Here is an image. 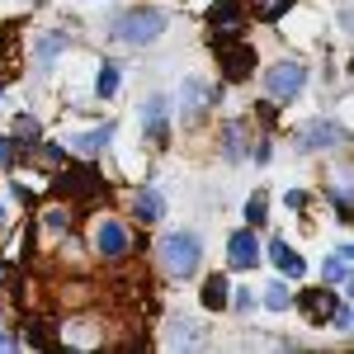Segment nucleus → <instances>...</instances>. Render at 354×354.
<instances>
[{
  "label": "nucleus",
  "instance_id": "32",
  "mask_svg": "<svg viewBox=\"0 0 354 354\" xmlns=\"http://www.w3.org/2000/svg\"><path fill=\"white\" fill-rule=\"evenodd\" d=\"M5 279H10V270H5V265H0V283H5Z\"/></svg>",
  "mask_w": 354,
  "mask_h": 354
},
{
  "label": "nucleus",
  "instance_id": "10",
  "mask_svg": "<svg viewBox=\"0 0 354 354\" xmlns=\"http://www.w3.org/2000/svg\"><path fill=\"white\" fill-rule=\"evenodd\" d=\"M350 270H354V250H350V245L330 250L326 265H322V279H326V288H345V283H350Z\"/></svg>",
  "mask_w": 354,
  "mask_h": 354
},
{
  "label": "nucleus",
  "instance_id": "22",
  "mask_svg": "<svg viewBox=\"0 0 354 354\" xmlns=\"http://www.w3.org/2000/svg\"><path fill=\"white\" fill-rule=\"evenodd\" d=\"M222 151H227L232 161H236V156L245 151V128H241V123H232V128L222 133Z\"/></svg>",
  "mask_w": 354,
  "mask_h": 354
},
{
  "label": "nucleus",
  "instance_id": "5",
  "mask_svg": "<svg viewBox=\"0 0 354 354\" xmlns=\"http://www.w3.org/2000/svg\"><path fill=\"white\" fill-rule=\"evenodd\" d=\"M95 250H100L104 260H128V255H133V232H128L123 222H100V227H95Z\"/></svg>",
  "mask_w": 354,
  "mask_h": 354
},
{
  "label": "nucleus",
  "instance_id": "27",
  "mask_svg": "<svg viewBox=\"0 0 354 354\" xmlns=\"http://www.w3.org/2000/svg\"><path fill=\"white\" fill-rule=\"evenodd\" d=\"M33 161L57 165V170H62V147H38V151H33Z\"/></svg>",
  "mask_w": 354,
  "mask_h": 354
},
{
  "label": "nucleus",
  "instance_id": "6",
  "mask_svg": "<svg viewBox=\"0 0 354 354\" xmlns=\"http://www.w3.org/2000/svg\"><path fill=\"white\" fill-rule=\"evenodd\" d=\"M208 24H213V38H236L245 28V5L241 0H218L208 10Z\"/></svg>",
  "mask_w": 354,
  "mask_h": 354
},
{
  "label": "nucleus",
  "instance_id": "23",
  "mask_svg": "<svg viewBox=\"0 0 354 354\" xmlns=\"http://www.w3.org/2000/svg\"><path fill=\"white\" fill-rule=\"evenodd\" d=\"M288 302H293V293H288L283 283H270V293H265V307H270V312H283Z\"/></svg>",
  "mask_w": 354,
  "mask_h": 354
},
{
  "label": "nucleus",
  "instance_id": "14",
  "mask_svg": "<svg viewBox=\"0 0 354 354\" xmlns=\"http://www.w3.org/2000/svg\"><path fill=\"white\" fill-rule=\"evenodd\" d=\"M113 137V123H104V128H90V133H76L71 137V147L81 151V156H95V151H104Z\"/></svg>",
  "mask_w": 354,
  "mask_h": 354
},
{
  "label": "nucleus",
  "instance_id": "9",
  "mask_svg": "<svg viewBox=\"0 0 354 354\" xmlns=\"http://www.w3.org/2000/svg\"><path fill=\"white\" fill-rule=\"evenodd\" d=\"M213 100H218V95H213L208 85L198 81V76H189V81L180 85V109H185V118H198V113L208 109Z\"/></svg>",
  "mask_w": 354,
  "mask_h": 354
},
{
  "label": "nucleus",
  "instance_id": "25",
  "mask_svg": "<svg viewBox=\"0 0 354 354\" xmlns=\"http://www.w3.org/2000/svg\"><path fill=\"white\" fill-rule=\"evenodd\" d=\"M28 345H38V350H53V335L43 322H28Z\"/></svg>",
  "mask_w": 354,
  "mask_h": 354
},
{
  "label": "nucleus",
  "instance_id": "20",
  "mask_svg": "<svg viewBox=\"0 0 354 354\" xmlns=\"http://www.w3.org/2000/svg\"><path fill=\"white\" fill-rule=\"evenodd\" d=\"M170 345H180V350H185V345H203V330L194 326V322H175V326H170Z\"/></svg>",
  "mask_w": 354,
  "mask_h": 354
},
{
  "label": "nucleus",
  "instance_id": "21",
  "mask_svg": "<svg viewBox=\"0 0 354 354\" xmlns=\"http://www.w3.org/2000/svg\"><path fill=\"white\" fill-rule=\"evenodd\" d=\"M113 90H118V66L104 62V66H100V76H95V95H100V100H113Z\"/></svg>",
  "mask_w": 354,
  "mask_h": 354
},
{
  "label": "nucleus",
  "instance_id": "1",
  "mask_svg": "<svg viewBox=\"0 0 354 354\" xmlns=\"http://www.w3.org/2000/svg\"><path fill=\"white\" fill-rule=\"evenodd\" d=\"M165 10H128V15H118L113 19V38L123 43V48H147V43H156L165 33Z\"/></svg>",
  "mask_w": 354,
  "mask_h": 354
},
{
  "label": "nucleus",
  "instance_id": "7",
  "mask_svg": "<svg viewBox=\"0 0 354 354\" xmlns=\"http://www.w3.org/2000/svg\"><path fill=\"white\" fill-rule=\"evenodd\" d=\"M62 180H57V194H66V198H90V194H100V170L95 165H76V170H57Z\"/></svg>",
  "mask_w": 354,
  "mask_h": 354
},
{
  "label": "nucleus",
  "instance_id": "31",
  "mask_svg": "<svg viewBox=\"0 0 354 354\" xmlns=\"http://www.w3.org/2000/svg\"><path fill=\"white\" fill-rule=\"evenodd\" d=\"M5 222H10V213H5V203H0V232H5Z\"/></svg>",
  "mask_w": 354,
  "mask_h": 354
},
{
  "label": "nucleus",
  "instance_id": "15",
  "mask_svg": "<svg viewBox=\"0 0 354 354\" xmlns=\"http://www.w3.org/2000/svg\"><path fill=\"white\" fill-rule=\"evenodd\" d=\"M270 260L288 274V279H302V255H298V250H288V241H274L270 245Z\"/></svg>",
  "mask_w": 354,
  "mask_h": 354
},
{
  "label": "nucleus",
  "instance_id": "18",
  "mask_svg": "<svg viewBox=\"0 0 354 354\" xmlns=\"http://www.w3.org/2000/svg\"><path fill=\"white\" fill-rule=\"evenodd\" d=\"M62 53H66V33H48V38L38 43V53H33V57H38V66H53Z\"/></svg>",
  "mask_w": 354,
  "mask_h": 354
},
{
  "label": "nucleus",
  "instance_id": "33",
  "mask_svg": "<svg viewBox=\"0 0 354 354\" xmlns=\"http://www.w3.org/2000/svg\"><path fill=\"white\" fill-rule=\"evenodd\" d=\"M24 5H28V0H24Z\"/></svg>",
  "mask_w": 354,
  "mask_h": 354
},
{
  "label": "nucleus",
  "instance_id": "30",
  "mask_svg": "<svg viewBox=\"0 0 354 354\" xmlns=\"http://www.w3.org/2000/svg\"><path fill=\"white\" fill-rule=\"evenodd\" d=\"M0 350H15V340H10V335H0Z\"/></svg>",
  "mask_w": 354,
  "mask_h": 354
},
{
  "label": "nucleus",
  "instance_id": "16",
  "mask_svg": "<svg viewBox=\"0 0 354 354\" xmlns=\"http://www.w3.org/2000/svg\"><path fill=\"white\" fill-rule=\"evenodd\" d=\"M227 288H232V283H227L222 274H213V279L203 283V293H198V298H203V307H208V312H222V307H227V298H232Z\"/></svg>",
  "mask_w": 354,
  "mask_h": 354
},
{
  "label": "nucleus",
  "instance_id": "28",
  "mask_svg": "<svg viewBox=\"0 0 354 354\" xmlns=\"http://www.w3.org/2000/svg\"><path fill=\"white\" fill-rule=\"evenodd\" d=\"M48 227H53V232H66V227H71V213L53 208V213H48Z\"/></svg>",
  "mask_w": 354,
  "mask_h": 354
},
{
  "label": "nucleus",
  "instance_id": "13",
  "mask_svg": "<svg viewBox=\"0 0 354 354\" xmlns=\"http://www.w3.org/2000/svg\"><path fill=\"white\" fill-rule=\"evenodd\" d=\"M133 213H137V222H161V218H165V198H161L156 189H137Z\"/></svg>",
  "mask_w": 354,
  "mask_h": 354
},
{
  "label": "nucleus",
  "instance_id": "26",
  "mask_svg": "<svg viewBox=\"0 0 354 354\" xmlns=\"http://www.w3.org/2000/svg\"><path fill=\"white\" fill-rule=\"evenodd\" d=\"M15 133H19V142H33V137H38V118L19 113V118H15Z\"/></svg>",
  "mask_w": 354,
  "mask_h": 354
},
{
  "label": "nucleus",
  "instance_id": "29",
  "mask_svg": "<svg viewBox=\"0 0 354 354\" xmlns=\"http://www.w3.org/2000/svg\"><path fill=\"white\" fill-rule=\"evenodd\" d=\"M15 161V137H0V165Z\"/></svg>",
  "mask_w": 354,
  "mask_h": 354
},
{
  "label": "nucleus",
  "instance_id": "3",
  "mask_svg": "<svg viewBox=\"0 0 354 354\" xmlns=\"http://www.w3.org/2000/svg\"><path fill=\"white\" fill-rule=\"evenodd\" d=\"M302 81H307V66L302 62H274L270 71H265V90H270V100H293L302 90Z\"/></svg>",
  "mask_w": 354,
  "mask_h": 354
},
{
  "label": "nucleus",
  "instance_id": "19",
  "mask_svg": "<svg viewBox=\"0 0 354 354\" xmlns=\"http://www.w3.org/2000/svg\"><path fill=\"white\" fill-rule=\"evenodd\" d=\"M250 10H255V19L274 24V19H283V15L293 10V0H250Z\"/></svg>",
  "mask_w": 354,
  "mask_h": 354
},
{
  "label": "nucleus",
  "instance_id": "12",
  "mask_svg": "<svg viewBox=\"0 0 354 354\" xmlns=\"http://www.w3.org/2000/svg\"><path fill=\"white\" fill-rule=\"evenodd\" d=\"M302 312H307L312 326H326V317L335 312V293L330 288H307L302 293Z\"/></svg>",
  "mask_w": 354,
  "mask_h": 354
},
{
  "label": "nucleus",
  "instance_id": "17",
  "mask_svg": "<svg viewBox=\"0 0 354 354\" xmlns=\"http://www.w3.org/2000/svg\"><path fill=\"white\" fill-rule=\"evenodd\" d=\"M340 137H345V133H340L335 123H312V128L302 133V147H312V151H317V147H335Z\"/></svg>",
  "mask_w": 354,
  "mask_h": 354
},
{
  "label": "nucleus",
  "instance_id": "8",
  "mask_svg": "<svg viewBox=\"0 0 354 354\" xmlns=\"http://www.w3.org/2000/svg\"><path fill=\"white\" fill-rule=\"evenodd\" d=\"M260 260V241H255V232H236L232 241H227V265L232 270H250Z\"/></svg>",
  "mask_w": 354,
  "mask_h": 354
},
{
  "label": "nucleus",
  "instance_id": "24",
  "mask_svg": "<svg viewBox=\"0 0 354 354\" xmlns=\"http://www.w3.org/2000/svg\"><path fill=\"white\" fill-rule=\"evenodd\" d=\"M265 203H270L265 194H250V203H245V222H250V227H260V222H265Z\"/></svg>",
  "mask_w": 354,
  "mask_h": 354
},
{
  "label": "nucleus",
  "instance_id": "11",
  "mask_svg": "<svg viewBox=\"0 0 354 354\" xmlns=\"http://www.w3.org/2000/svg\"><path fill=\"white\" fill-rule=\"evenodd\" d=\"M142 128H147V137H151L156 147L170 137V123H165V95H151V100L142 104Z\"/></svg>",
  "mask_w": 354,
  "mask_h": 354
},
{
  "label": "nucleus",
  "instance_id": "2",
  "mask_svg": "<svg viewBox=\"0 0 354 354\" xmlns=\"http://www.w3.org/2000/svg\"><path fill=\"white\" fill-rule=\"evenodd\" d=\"M198 260H203V250H198V236L194 232H170L161 241V265L170 279H189L198 270Z\"/></svg>",
  "mask_w": 354,
  "mask_h": 354
},
{
  "label": "nucleus",
  "instance_id": "4",
  "mask_svg": "<svg viewBox=\"0 0 354 354\" xmlns=\"http://www.w3.org/2000/svg\"><path fill=\"white\" fill-rule=\"evenodd\" d=\"M213 48L222 57V76L227 81H245L255 71V48L250 43H232V38H213Z\"/></svg>",
  "mask_w": 354,
  "mask_h": 354
}]
</instances>
